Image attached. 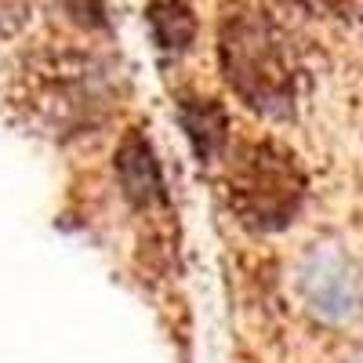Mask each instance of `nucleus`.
<instances>
[{"instance_id": "f03ea898", "label": "nucleus", "mask_w": 363, "mask_h": 363, "mask_svg": "<svg viewBox=\"0 0 363 363\" xmlns=\"http://www.w3.org/2000/svg\"><path fill=\"white\" fill-rule=\"evenodd\" d=\"M218 66L233 95L262 116H291L298 58L291 33L255 4H229L218 22Z\"/></svg>"}, {"instance_id": "f257e3e1", "label": "nucleus", "mask_w": 363, "mask_h": 363, "mask_svg": "<svg viewBox=\"0 0 363 363\" xmlns=\"http://www.w3.org/2000/svg\"><path fill=\"white\" fill-rule=\"evenodd\" d=\"M116 99L113 66L84 51H40L26 58L11 84V106L22 120L58 142L99 131L116 109Z\"/></svg>"}, {"instance_id": "6e6552de", "label": "nucleus", "mask_w": 363, "mask_h": 363, "mask_svg": "<svg viewBox=\"0 0 363 363\" xmlns=\"http://www.w3.org/2000/svg\"><path fill=\"white\" fill-rule=\"evenodd\" d=\"M66 15L84 26V29H106L109 26V15H106V0H62Z\"/></svg>"}, {"instance_id": "20e7f679", "label": "nucleus", "mask_w": 363, "mask_h": 363, "mask_svg": "<svg viewBox=\"0 0 363 363\" xmlns=\"http://www.w3.org/2000/svg\"><path fill=\"white\" fill-rule=\"evenodd\" d=\"M291 284L316 323L349 327L363 316V277L338 244H309L294 262Z\"/></svg>"}, {"instance_id": "7ed1b4c3", "label": "nucleus", "mask_w": 363, "mask_h": 363, "mask_svg": "<svg viewBox=\"0 0 363 363\" xmlns=\"http://www.w3.org/2000/svg\"><path fill=\"white\" fill-rule=\"evenodd\" d=\"M225 193L240 225L277 233L294 222L306 200V174L298 157L277 142H240L229 157Z\"/></svg>"}, {"instance_id": "39448f33", "label": "nucleus", "mask_w": 363, "mask_h": 363, "mask_svg": "<svg viewBox=\"0 0 363 363\" xmlns=\"http://www.w3.org/2000/svg\"><path fill=\"white\" fill-rule=\"evenodd\" d=\"M113 171L116 182L124 189L128 203H135L138 211H149L153 203H164V178H160V164L153 157V145L142 131H128L116 145L113 157Z\"/></svg>"}, {"instance_id": "1a4fd4ad", "label": "nucleus", "mask_w": 363, "mask_h": 363, "mask_svg": "<svg viewBox=\"0 0 363 363\" xmlns=\"http://www.w3.org/2000/svg\"><path fill=\"white\" fill-rule=\"evenodd\" d=\"M345 363H363V352H356V356H349Z\"/></svg>"}, {"instance_id": "0eeeda50", "label": "nucleus", "mask_w": 363, "mask_h": 363, "mask_svg": "<svg viewBox=\"0 0 363 363\" xmlns=\"http://www.w3.org/2000/svg\"><path fill=\"white\" fill-rule=\"evenodd\" d=\"M149 29L164 55H182L196 37V18L186 0H153L149 4Z\"/></svg>"}, {"instance_id": "423d86ee", "label": "nucleus", "mask_w": 363, "mask_h": 363, "mask_svg": "<svg viewBox=\"0 0 363 363\" xmlns=\"http://www.w3.org/2000/svg\"><path fill=\"white\" fill-rule=\"evenodd\" d=\"M178 116H182V128L189 135L193 153L200 157V164H211L225 153V142H229V116L215 99H196L186 95L178 102Z\"/></svg>"}]
</instances>
